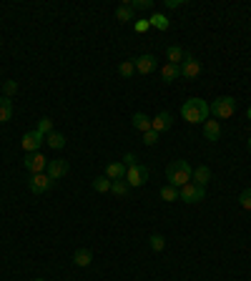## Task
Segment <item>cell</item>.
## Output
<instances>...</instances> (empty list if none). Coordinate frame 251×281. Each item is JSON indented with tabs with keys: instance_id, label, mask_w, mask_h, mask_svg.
I'll list each match as a JSON object with an SVG mask.
<instances>
[{
	"instance_id": "cell-1",
	"label": "cell",
	"mask_w": 251,
	"mask_h": 281,
	"mask_svg": "<svg viewBox=\"0 0 251 281\" xmlns=\"http://www.w3.org/2000/svg\"><path fill=\"white\" fill-rule=\"evenodd\" d=\"M208 113H211V108H208V103L201 101V98H188L181 108V116L188 123H206Z\"/></svg>"
},
{
	"instance_id": "cell-2",
	"label": "cell",
	"mask_w": 251,
	"mask_h": 281,
	"mask_svg": "<svg viewBox=\"0 0 251 281\" xmlns=\"http://www.w3.org/2000/svg\"><path fill=\"white\" fill-rule=\"evenodd\" d=\"M191 176H194V168L188 161H174L166 168V179H169V186H174V188L191 183Z\"/></svg>"
},
{
	"instance_id": "cell-3",
	"label": "cell",
	"mask_w": 251,
	"mask_h": 281,
	"mask_svg": "<svg viewBox=\"0 0 251 281\" xmlns=\"http://www.w3.org/2000/svg\"><path fill=\"white\" fill-rule=\"evenodd\" d=\"M208 108H211V113H214L216 118H231L234 111H236V98H231V96H221V98H216Z\"/></svg>"
},
{
	"instance_id": "cell-4",
	"label": "cell",
	"mask_w": 251,
	"mask_h": 281,
	"mask_svg": "<svg viewBox=\"0 0 251 281\" xmlns=\"http://www.w3.org/2000/svg\"><path fill=\"white\" fill-rule=\"evenodd\" d=\"M146 179H149V168L141 166V163H136V166H131L128 171H126V183H128L131 188L143 186V183H146Z\"/></svg>"
},
{
	"instance_id": "cell-5",
	"label": "cell",
	"mask_w": 251,
	"mask_h": 281,
	"mask_svg": "<svg viewBox=\"0 0 251 281\" xmlns=\"http://www.w3.org/2000/svg\"><path fill=\"white\" fill-rule=\"evenodd\" d=\"M203 186H199V183H186V186H181V191H178V196L186 201V204H199L201 199H203Z\"/></svg>"
},
{
	"instance_id": "cell-6",
	"label": "cell",
	"mask_w": 251,
	"mask_h": 281,
	"mask_svg": "<svg viewBox=\"0 0 251 281\" xmlns=\"http://www.w3.org/2000/svg\"><path fill=\"white\" fill-rule=\"evenodd\" d=\"M199 73H201V63H199L194 55L186 53V58H183V63H181V76H183L186 80H194V78H199Z\"/></svg>"
},
{
	"instance_id": "cell-7",
	"label": "cell",
	"mask_w": 251,
	"mask_h": 281,
	"mask_svg": "<svg viewBox=\"0 0 251 281\" xmlns=\"http://www.w3.org/2000/svg\"><path fill=\"white\" fill-rule=\"evenodd\" d=\"M43 141H46L43 133L28 131V133L23 136V151H25V153H38V148H40V143H43Z\"/></svg>"
},
{
	"instance_id": "cell-8",
	"label": "cell",
	"mask_w": 251,
	"mask_h": 281,
	"mask_svg": "<svg viewBox=\"0 0 251 281\" xmlns=\"http://www.w3.org/2000/svg\"><path fill=\"white\" fill-rule=\"evenodd\" d=\"M25 168L30 171L33 176L35 174H46L48 161H46V156H40V153H30V156H25Z\"/></svg>"
},
{
	"instance_id": "cell-9",
	"label": "cell",
	"mask_w": 251,
	"mask_h": 281,
	"mask_svg": "<svg viewBox=\"0 0 251 281\" xmlns=\"http://www.w3.org/2000/svg\"><path fill=\"white\" fill-rule=\"evenodd\" d=\"M28 186H30L33 193H46V191L53 186V179H50L48 174H35V176L28 181Z\"/></svg>"
},
{
	"instance_id": "cell-10",
	"label": "cell",
	"mask_w": 251,
	"mask_h": 281,
	"mask_svg": "<svg viewBox=\"0 0 251 281\" xmlns=\"http://www.w3.org/2000/svg\"><path fill=\"white\" fill-rule=\"evenodd\" d=\"M133 63H136V73H141V76H149V73H153V71H156V58H153L151 53L138 55Z\"/></svg>"
},
{
	"instance_id": "cell-11",
	"label": "cell",
	"mask_w": 251,
	"mask_h": 281,
	"mask_svg": "<svg viewBox=\"0 0 251 281\" xmlns=\"http://www.w3.org/2000/svg\"><path fill=\"white\" fill-rule=\"evenodd\" d=\"M46 174L53 179V181H58V179H63L68 174V161H63V158H55V161H48V168H46Z\"/></svg>"
},
{
	"instance_id": "cell-12",
	"label": "cell",
	"mask_w": 251,
	"mask_h": 281,
	"mask_svg": "<svg viewBox=\"0 0 251 281\" xmlns=\"http://www.w3.org/2000/svg\"><path fill=\"white\" fill-rule=\"evenodd\" d=\"M171 123H174L171 113L161 111V113H158V116L151 121V131H156V133H163V131H169V128H171Z\"/></svg>"
},
{
	"instance_id": "cell-13",
	"label": "cell",
	"mask_w": 251,
	"mask_h": 281,
	"mask_svg": "<svg viewBox=\"0 0 251 281\" xmlns=\"http://www.w3.org/2000/svg\"><path fill=\"white\" fill-rule=\"evenodd\" d=\"M203 138H206V141H219V138H221V126H219V121H206V123H203Z\"/></svg>"
},
{
	"instance_id": "cell-14",
	"label": "cell",
	"mask_w": 251,
	"mask_h": 281,
	"mask_svg": "<svg viewBox=\"0 0 251 281\" xmlns=\"http://www.w3.org/2000/svg\"><path fill=\"white\" fill-rule=\"evenodd\" d=\"M166 58H169V63H174V66H181L186 53H183L181 46H169V48H166Z\"/></svg>"
},
{
	"instance_id": "cell-15",
	"label": "cell",
	"mask_w": 251,
	"mask_h": 281,
	"mask_svg": "<svg viewBox=\"0 0 251 281\" xmlns=\"http://www.w3.org/2000/svg\"><path fill=\"white\" fill-rule=\"evenodd\" d=\"M191 181H194V183H199V186H206L208 181H211V171H208L206 166H196V168H194Z\"/></svg>"
},
{
	"instance_id": "cell-16",
	"label": "cell",
	"mask_w": 251,
	"mask_h": 281,
	"mask_svg": "<svg viewBox=\"0 0 251 281\" xmlns=\"http://www.w3.org/2000/svg\"><path fill=\"white\" fill-rule=\"evenodd\" d=\"M131 123H133V128H138V131H143V133L151 131V118L146 116V113H133Z\"/></svg>"
},
{
	"instance_id": "cell-17",
	"label": "cell",
	"mask_w": 251,
	"mask_h": 281,
	"mask_svg": "<svg viewBox=\"0 0 251 281\" xmlns=\"http://www.w3.org/2000/svg\"><path fill=\"white\" fill-rule=\"evenodd\" d=\"M91 261H93V254L88 249H78L73 254V264L75 266H91Z\"/></svg>"
},
{
	"instance_id": "cell-18",
	"label": "cell",
	"mask_w": 251,
	"mask_h": 281,
	"mask_svg": "<svg viewBox=\"0 0 251 281\" xmlns=\"http://www.w3.org/2000/svg\"><path fill=\"white\" fill-rule=\"evenodd\" d=\"M106 176H108L111 181H123V179H126V166H123V163H111V166L106 168Z\"/></svg>"
},
{
	"instance_id": "cell-19",
	"label": "cell",
	"mask_w": 251,
	"mask_h": 281,
	"mask_svg": "<svg viewBox=\"0 0 251 281\" xmlns=\"http://www.w3.org/2000/svg\"><path fill=\"white\" fill-rule=\"evenodd\" d=\"M161 76H163V80H166V83H171V80H176V78L181 76V66H174V63H166V66L161 68Z\"/></svg>"
},
{
	"instance_id": "cell-20",
	"label": "cell",
	"mask_w": 251,
	"mask_h": 281,
	"mask_svg": "<svg viewBox=\"0 0 251 281\" xmlns=\"http://www.w3.org/2000/svg\"><path fill=\"white\" fill-rule=\"evenodd\" d=\"M13 118V105H10V98H0V123H8Z\"/></svg>"
},
{
	"instance_id": "cell-21",
	"label": "cell",
	"mask_w": 251,
	"mask_h": 281,
	"mask_svg": "<svg viewBox=\"0 0 251 281\" xmlns=\"http://www.w3.org/2000/svg\"><path fill=\"white\" fill-rule=\"evenodd\" d=\"M149 23H151L153 28H158V30H169V26H171L169 18H166L163 13H153V15L149 18Z\"/></svg>"
},
{
	"instance_id": "cell-22",
	"label": "cell",
	"mask_w": 251,
	"mask_h": 281,
	"mask_svg": "<svg viewBox=\"0 0 251 281\" xmlns=\"http://www.w3.org/2000/svg\"><path fill=\"white\" fill-rule=\"evenodd\" d=\"M46 141H48V146H50V148H55V151H60L63 146H66V136H63V133H55V131H53V133H48V138H46Z\"/></svg>"
},
{
	"instance_id": "cell-23",
	"label": "cell",
	"mask_w": 251,
	"mask_h": 281,
	"mask_svg": "<svg viewBox=\"0 0 251 281\" xmlns=\"http://www.w3.org/2000/svg\"><path fill=\"white\" fill-rule=\"evenodd\" d=\"M111 179H106V176H98V179H93V188L98 191V193H108L111 191Z\"/></svg>"
},
{
	"instance_id": "cell-24",
	"label": "cell",
	"mask_w": 251,
	"mask_h": 281,
	"mask_svg": "<svg viewBox=\"0 0 251 281\" xmlns=\"http://www.w3.org/2000/svg\"><path fill=\"white\" fill-rule=\"evenodd\" d=\"M116 18L121 20V23H128V20H133V8L131 5H121L116 10Z\"/></svg>"
},
{
	"instance_id": "cell-25",
	"label": "cell",
	"mask_w": 251,
	"mask_h": 281,
	"mask_svg": "<svg viewBox=\"0 0 251 281\" xmlns=\"http://www.w3.org/2000/svg\"><path fill=\"white\" fill-rule=\"evenodd\" d=\"M118 73H121L123 78H131V76L136 73V63H133V60H123L121 66H118Z\"/></svg>"
},
{
	"instance_id": "cell-26",
	"label": "cell",
	"mask_w": 251,
	"mask_h": 281,
	"mask_svg": "<svg viewBox=\"0 0 251 281\" xmlns=\"http://www.w3.org/2000/svg\"><path fill=\"white\" fill-rule=\"evenodd\" d=\"M128 183H126V179L123 181H113L111 183V193H116V196H126V193H128Z\"/></svg>"
},
{
	"instance_id": "cell-27",
	"label": "cell",
	"mask_w": 251,
	"mask_h": 281,
	"mask_svg": "<svg viewBox=\"0 0 251 281\" xmlns=\"http://www.w3.org/2000/svg\"><path fill=\"white\" fill-rule=\"evenodd\" d=\"M38 133H43V136H48V133H53V121L50 118H40L38 121V128H35Z\"/></svg>"
},
{
	"instance_id": "cell-28",
	"label": "cell",
	"mask_w": 251,
	"mask_h": 281,
	"mask_svg": "<svg viewBox=\"0 0 251 281\" xmlns=\"http://www.w3.org/2000/svg\"><path fill=\"white\" fill-rule=\"evenodd\" d=\"M161 199H163V201H176V199H178V188L163 186V188H161Z\"/></svg>"
},
{
	"instance_id": "cell-29",
	"label": "cell",
	"mask_w": 251,
	"mask_h": 281,
	"mask_svg": "<svg viewBox=\"0 0 251 281\" xmlns=\"http://www.w3.org/2000/svg\"><path fill=\"white\" fill-rule=\"evenodd\" d=\"M149 244H151V249H153V251H161V249L166 246V239H163L161 233H153L151 239H149Z\"/></svg>"
},
{
	"instance_id": "cell-30",
	"label": "cell",
	"mask_w": 251,
	"mask_h": 281,
	"mask_svg": "<svg viewBox=\"0 0 251 281\" xmlns=\"http://www.w3.org/2000/svg\"><path fill=\"white\" fill-rule=\"evenodd\" d=\"M3 93H5V98L15 96V93H18V83H15V80H5V83H3Z\"/></svg>"
},
{
	"instance_id": "cell-31",
	"label": "cell",
	"mask_w": 251,
	"mask_h": 281,
	"mask_svg": "<svg viewBox=\"0 0 251 281\" xmlns=\"http://www.w3.org/2000/svg\"><path fill=\"white\" fill-rule=\"evenodd\" d=\"M239 204H241L246 211H251V188L241 191V196H239Z\"/></svg>"
},
{
	"instance_id": "cell-32",
	"label": "cell",
	"mask_w": 251,
	"mask_h": 281,
	"mask_svg": "<svg viewBox=\"0 0 251 281\" xmlns=\"http://www.w3.org/2000/svg\"><path fill=\"white\" fill-rule=\"evenodd\" d=\"M143 143H146V146H156V143H158V133H156V131L143 133Z\"/></svg>"
},
{
	"instance_id": "cell-33",
	"label": "cell",
	"mask_w": 251,
	"mask_h": 281,
	"mask_svg": "<svg viewBox=\"0 0 251 281\" xmlns=\"http://www.w3.org/2000/svg\"><path fill=\"white\" fill-rule=\"evenodd\" d=\"M131 8H153V0H131Z\"/></svg>"
},
{
	"instance_id": "cell-34",
	"label": "cell",
	"mask_w": 251,
	"mask_h": 281,
	"mask_svg": "<svg viewBox=\"0 0 251 281\" xmlns=\"http://www.w3.org/2000/svg\"><path fill=\"white\" fill-rule=\"evenodd\" d=\"M149 28H151L149 20H136V26H133V30H136V33H146Z\"/></svg>"
},
{
	"instance_id": "cell-35",
	"label": "cell",
	"mask_w": 251,
	"mask_h": 281,
	"mask_svg": "<svg viewBox=\"0 0 251 281\" xmlns=\"http://www.w3.org/2000/svg\"><path fill=\"white\" fill-rule=\"evenodd\" d=\"M123 166H128V168H131V166H136V156H133V153H126V158H123Z\"/></svg>"
},
{
	"instance_id": "cell-36",
	"label": "cell",
	"mask_w": 251,
	"mask_h": 281,
	"mask_svg": "<svg viewBox=\"0 0 251 281\" xmlns=\"http://www.w3.org/2000/svg\"><path fill=\"white\" fill-rule=\"evenodd\" d=\"M181 5H183V0H166V8H174V10H176V8H181Z\"/></svg>"
},
{
	"instance_id": "cell-37",
	"label": "cell",
	"mask_w": 251,
	"mask_h": 281,
	"mask_svg": "<svg viewBox=\"0 0 251 281\" xmlns=\"http://www.w3.org/2000/svg\"><path fill=\"white\" fill-rule=\"evenodd\" d=\"M246 146H249V151H251V136H249V141H246Z\"/></svg>"
},
{
	"instance_id": "cell-38",
	"label": "cell",
	"mask_w": 251,
	"mask_h": 281,
	"mask_svg": "<svg viewBox=\"0 0 251 281\" xmlns=\"http://www.w3.org/2000/svg\"><path fill=\"white\" fill-rule=\"evenodd\" d=\"M249 121H251V108H249Z\"/></svg>"
},
{
	"instance_id": "cell-39",
	"label": "cell",
	"mask_w": 251,
	"mask_h": 281,
	"mask_svg": "<svg viewBox=\"0 0 251 281\" xmlns=\"http://www.w3.org/2000/svg\"><path fill=\"white\" fill-rule=\"evenodd\" d=\"M35 281H43V279H35Z\"/></svg>"
}]
</instances>
